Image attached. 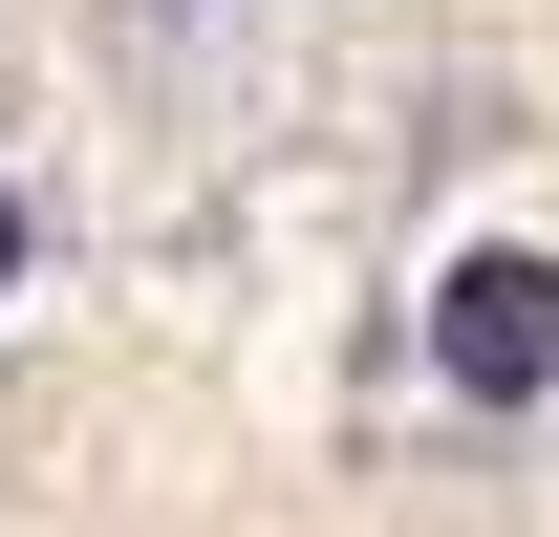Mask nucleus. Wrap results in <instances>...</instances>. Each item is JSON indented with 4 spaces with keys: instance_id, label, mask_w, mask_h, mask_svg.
Segmentation results:
<instances>
[{
    "instance_id": "obj_1",
    "label": "nucleus",
    "mask_w": 559,
    "mask_h": 537,
    "mask_svg": "<svg viewBox=\"0 0 559 537\" xmlns=\"http://www.w3.org/2000/svg\"><path fill=\"white\" fill-rule=\"evenodd\" d=\"M430 366H452L474 408H538L559 387V259L538 237H474V259L430 279Z\"/></svg>"
},
{
    "instance_id": "obj_2",
    "label": "nucleus",
    "mask_w": 559,
    "mask_h": 537,
    "mask_svg": "<svg viewBox=\"0 0 559 537\" xmlns=\"http://www.w3.org/2000/svg\"><path fill=\"white\" fill-rule=\"evenodd\" d=\"M0 301H22V194H0Z\"/></svg>"
}]
</instances>
